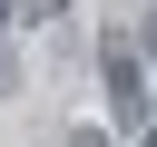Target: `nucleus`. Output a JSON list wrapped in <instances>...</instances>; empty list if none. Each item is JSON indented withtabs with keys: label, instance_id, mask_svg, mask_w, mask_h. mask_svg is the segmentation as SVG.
I'll return each instance as SVG.
<instances>
[{
	"label": "nucleus",
	"instance_id": "nucleus-1",
	"mask_svg": "<svg viewBox=\"0 0 157 147\" xmlns=\"http://www.w3.org/2000/svg\"><path fill=\"white\" fill-rule=\"evenodd\" d=\"M98 69H108V127H118V137L157 127V88H147V69H157V59H147V49H128V39H108V59H98Z\"/></svg>",
	"mask_w": 157,
	"mask_h": 147
},
{
	"label": "nucleus",
	"instance_id": "nucleus-4",
	"mask_svg": "<svg viewBox=\"0 0 157 147\" xmlns=\"http://www.w3.org/2000/svg\"><path fill=\"white\" fill-rule=\"evenodd\" d=\"M69 147H118V127H78V137H69Z\"/></svg>",
	"mask_w": 157,
	"mask_h": 147
},
{
	"label": "nucleus",
	"instance_id": "nucleus-7",
	"mask_svg": "<svg viewBox=\"0 0 157 147\" xmlns=\"http://www.w3.org/2000/svg\"><path fill=\"white\" fill-rule=\"evenodd\" d=\"M137 147H157V127H137Z\"/></svg>",
	"mask_w": 157,
	"mask_h": 147
},
{
	"label": "nucleus",
	"instance_id": "nucleus-5",
	"mask_svg": "<svg viewBox=\"0 0 157 147\" xmlns=\"http://www.w3.org/2000/svg\"><path fill=\"white\" fill-rule=\"evenodd\" d=\"M137 49H147V59H157V10H137Z\"/></svg>",
	"mask_w": 157,
	"mask_h": 147
},
{
	"label": "nucleus",
	"instance_id": "nucleus-2",
	"mask_svg": "<svg viewBox=\"0 0 157 147\" xmlns=\"http://www.w3.org/2000/svg\"><path fill=\"white\" fill-rule=\"evenodd\" d=\"M0 98H20V49L0 39Z\"/></svg>",
	"mask_w": 157,
	"mask_h": 147
},
{
	"label": "nucleus",
	"instance_id": "nucleus-6",
	"mask_svg": "<svg viewBox=\"0 0 157 147\" xmlns=\"http://www.w3.org/2000/svg\"><path fill=\"white\" fill-rule=\"evenodd\" d=\"M10 20H20V0H0V29H10Z\"/></svg>",
	"mask_w": 157,
	"mask_h": 147
},
{
	"label": "nucleus",
	"instance_id": "nucleus-3",
	"mask_svg": "<svg viewBox=\"0 0 157 147\" xmlns=\"http://www.w3.org/2000/svg\"><path fill=\"white\" fill-rule=\"evenodd\" d=\"M59 10H69V0H20V20H39V29H49Z\"/></svg>",
	"mask_w": 157,
	"mask_h": 147
}]
</instances>
